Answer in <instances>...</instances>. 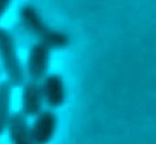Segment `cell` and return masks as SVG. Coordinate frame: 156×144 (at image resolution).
<instances>
[{
	"label": "cell",
	"mask_w": 156,
	"mask_h": 144,
	"mask_svg": "<svg viewBox=\"0 0 156 144\" xmlns=\"http://www.w3.org/2000/svg\"><path fill=\"white\" fill-rule=\"evenodd\" d=\"M23 24L32 34L41 39V43L50 47H65L67 42V37L60 32L51 30L45 24L38 12L32 6H24L21 11Z\"/></svg>",
	"instance_id": "cell-1"
},
{
	"label": "cell",
	"mask_w": 156,
	"mask_h": 144,
	"mask_svg": "<svg viewBox=\"0 0 156 144\" xmlns=\"http://www.w3.org/2000/svg\"><path fill=\"white\" fill-rule=\"evenodd\" d=\"M0 59L10 82L19 85L23 81V67L20 64L15 43L12 36L3 28H0Z\"/></svg>",
	"instance_id": "cell-2"
},
{
	"label": "cell",
	"mask_w": 156,
	"mask_h": 144,
	"mask_svg": "<svg viewBox=\"0 0 156 144\" xmlns=\"http://www.w3.org/2000/svg\"><path fill=\"white\" fill-rule=\"evenodd\" d=\"M50 48L41 42L32 46L28 58V74L33 81L43 78L49 67Z\"/></svg>",
	"instance_id": "cell-3"
},
{
	"label": "cell",
	"mask_w": 156,
	"mask_h": 144,
	"mask_svg": "<svg viewBox=\"0 0 156 144\" xmlns=\"http://www.w3.org/2000/svg\"><path fill=\"white\" fill-rule=\"evenodd\" d=\"M56 128V116L51 111L38 114L30 129V136L35 144H47L52 138Z\"/></svg>",
	"instance_id": "cell-4"
},
{
	"label": "cell",
	"mask_w": 156,
	"mask_h": 144,
	"mask_svg": "<svg viewBox=\"0 0 156 144\" xmlns=\"http://www.w3.org/2000/svg\"><path fill=\"white\" fill-rule=\"evenodd\" d=\"M41 93L43 100L51 107H59L64 103L66 93L63 80L57 75L48 76L42 84Z\"/></svg>",
	"instance_id": "cell-5"
},
{
	"label": "cell",
	"mask_w": 156,
	"mask_h": 144,
	"mask_svg": "<svg viewBox=\"0 0 156 144\" xmlns=\"http://www.w3.org/2000/svg\"><path fill=\"white\" fill-rule=\"evenodd\" d=\"M42 97L41 88L37 81H30L23 89V109L25 115L34 116L40 113L42 108Z\"/></svg>",
	"instance_id": "cell-6"
},
{
	"label": "cell",
	"mask_w": 156,
	"mask_h": 144,
	"mask_svg": "<svg viewBox=\"0 0 156 144\" xmlns=\"http://www.w3.org/2000/svg\"><path fill=\"white\" fill-rule=\"evenodd\" d=\"M9 130L13 144H35L23 114L15 113L12 115L9 120Z\"/></svg>",
	"instance_id": "cell-7"
},
{
	"label": "cell",
	"mask_w": 156,
	"mask_h": 144,
	"mask_svg": "<svg viewBox=\"0 0 156 144\" xmlns=\"http://www.w3.org/2000/svg\"><path fill=\"white\" fill-rule=\"evenodd\" d=\"M10 92V84L9 82L0 83V134L4 131L9 120Z\"/></svg>",
	"instance_id": "cell-8"
},
{
	"label": "cell",
	"mask_w": 156,
	"mask_h": 144,
	"mask_svg": "<svg viewBox=\"0 0 156 144\" xmlns=\"http://www.w3.org/2000/svg\"><path fill=\"white\" fill-rule=\"evenodd\" d=\"M9 4V2H8V1H0V17L2 16V14L7 9Z\"/></svg>",
	"instance_id": "cell-9"
}]
</instances>
